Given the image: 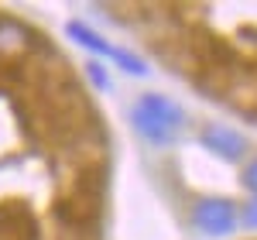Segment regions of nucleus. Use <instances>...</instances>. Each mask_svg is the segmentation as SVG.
Listing matches in <instances>:
<instances>
[{
  "label": "nucleus",
  "instance_id": "1",
  "mask_svg": "<svg viewBox=\"0 0 257 240\" xmlns=\"http://www.w3.org/2000/svg\"><path fill=\"white\" fill-rule=\"evenodd\" d=\"M113 138L69 52L0 14V240H106Z\"/></svg>",
  "mask_w": 257,
  "mask_h": 240
},
{
  "label": "nucleus",
  "instance_id": "2",
  "mask_svg": "<svg viewBox=\"0 0 257 240\" xmlns=\"http://www.w3.org/2000/svg\"><path fill=\"white\" fill-rule=\"evenodd\" d=\"M254 240H257V237H254Z\"/></svg>",
  "mask_w": 257,
  "mask_h": 240
}]
</instances>
